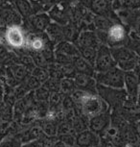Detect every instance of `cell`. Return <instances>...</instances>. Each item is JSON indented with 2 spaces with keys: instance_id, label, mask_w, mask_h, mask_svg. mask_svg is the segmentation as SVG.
I'll return each instance as SVG.
<instances>
[{
  "instance_id": "7402d4cb",
  "label": "cell",
  "mask_w": 140,
  "mask_h": 147,
  "mask_svg": "<svg viewBox=\"0 0 140 147\" xmlns=\"http://www.w3.org/2000/svg\"><path fill=\"white\" fill-rule=\"evenodd\" d=\"M108 1L109 2V3H111V6H113V5L116 3V1H118V0H108Z\"/></svg>"
},
{
  "instance_id": "e0dca14e",
  "label": "cell",
  "mask_w": 140,
  "mask_h": 147,
  "mask_svg": "<svg viewBox=\"0 0 140 147\" xmlns=\"http://www.w3.org/2000/svg\"><path fill=\"white\" fill-rule=\"evenodd\" d=\"M47 33L48 37L51 38L52 40L56 41V42H61L64 40V33H62V26L59 25V24L55 23H50V25L47 27V29L45 30Z\"/></svg>"
},
{
  "instance_id": "30bf717a",
  "label": "cell",
  "mask_w": 140,
  "mask_h": 147,
  "mask_svg": "<svg viewBox=\"0 0 140 147\" xmlns=\"http://www.w3.org/2000/svg\"><path fill=\"white\" fill-rule=\"evenodd\" d=\"M111 5L108 0H91L88 5L90 12L95 16L109 18L111 15Z\"/></svg>"
},
{
  "instance_id": "277c9868",
  "label": "cell",
  "mask_w": 140,
  "mask_h": 147,
  "mask_svg": "<svg viewBox=\"0 0 140 147\" xmlns=\"http://www.w3.org/2000/svg\"><path fill=\"white\" fill-rule=\"evenodd\" d=\"M94 67L98 73L106 72L109 69L116 67V63L112 57L111 48L106 46L105 44H102L99 47L97 55H96Z\"/></svg>"
},
{
  "instance_id": "44dd1931",
  "label": "cell",
  "mask_w": 140,
  "mask_h": 147,
  "mask_svg": "<svg viewBox=\"0 0 140 147\" xmlns=\"http://www.w3.org/2000/svg\"><path fill=\"white\" fill-rule=\"evenodd\" d=\"M74 87H75V83L73 81H71L69 79H64L62 83V88L64 91H69L72 90Z\"/></svg>"
},
{
  "instance_id": "5b68a950",
  "label": "cell",
  "mask_w": 140,
  "mask_h": 147,
  "mask_svg": "<svg viewBox=\"0 0 140 147\" xmlns=\"http://www.w3.org/2000/svg\"><path fill=\"white\" fill-rule=\"evenodd\" d=\"M82 108L86 115L92 117L103 113L107 109L106 104L99 99V97L90 94H84L82 96Z\"/></svg>"
},
{
  "instance_id": "7c38bea8",
  "label": "cell",
  "mask_w": 140,
  "mask_h": 147,
  "mask_svg": "<svg viewBox=\"0 0 140 147\" xmlns=\"http://www.w3.org/2000/svg\"><path fill=\"white\" fill-rule=\"evenodd\" d=\"M72 65L74 66V68L81 74H86V75L92 76L93 72H94V68L92 67L91 63H88L86 60H84L81 56L74 57L72 60Z\"/></svg>"
},
{
  "instance_id": "ffe728a7",
  "label": "cell",
  "mask_w": 140,
  "mask_h": 147,
  "mask_svg": "<svg viewBox=\"0 0 140 147\" xmlns=\"http://www.w3.org/2000/svg\"><path fill=\"white\" fill-rule=\"evenodd\" d=\"M43 45H44V43H43L42 40L40 38H38V37L34 38L33 40H31V41H30V46H31V48H33L36 51L42 49Z\"/></svg>"
},
{
  "instance_id": "5bb4252c",
  "label": "cell",
  "mask_w": 140,
  "mask_h": 147,
  "mask_svg": "<svg viewBox=\"0 0 140 147\" xmlns=\"http://www.w3.org/2000/svg\"><path fill=\"white\" fill-rule=\"evenodd\" d=\"M77 143L82 147H91L99 143V138L95 133L84 131L81 133L77 138Z\"/></svg>"
},
{
  "instance_id": "d6986e66",
  "label": "cell",
  "mask_w": 140,
  "mask_h": 147,
  "mask_svg": "<svg viewBox=\"0 0 140 147\" xmlns=\"http://www.w3.org/2000/svg\"><path fill=\"white\" fill-rule=\"evenodd\" d=\"M62 33H64V38L68 40H74L78 38V34H77V29L74 23L69 22L66 25L62 26Z\"/></svg>"
},
{
  "instance_id": "ac0fdd59",
  "label": "cell",
  "mask_w": 140,
  "mask_h": 147,
  "mask_svg": "<svg viewBox=\"0 0 140 147\" xmlns=\"http://www.w3.org/2000/svg\"><path fill=\"white\" fill-rule=\"evenodd\" d=\"M75 79V85L82 90H90L94 85V80L91 78V76L86 75V74H77Z\"/></svg>"
},
{
  "instance_id": "ba28073f",
  "label": "cell",
  "mask_w": 140,
  "mask_h": 147,
  "mask_svg": "<svg viewBox=\"0 0 140 147\" xmlns=\"http://www.w3.org/2000/svg\"><path fill=\"white\" fill-rule=\"evenodd\" d=\"M5 38L7 42L13 47H21L25 44V37L22 30L15 25L8 28L5 34Z\"/></svg>"
},
{
  "instance_id": "7a4b0ae2",
  "label": "cell",
  "mask_w": 140,
  "mask_h": 147,
  "mask_svg": "<svg viewBox=\"0 0 140 147\" xmlns=\"http://www.w3.org/2000/svg\"><path fill=\"white\" fill-rule=\"evenodd\" d=\"M124 74L125 72L122 71L120 68L113 67L106 72L96 74V81L101 86L112 88L114 90H122L125 87L124 83Z\"/></svg>"
},
{
  "instance_id": "cb8c5ba5",
  "label": "cell",
  "mask_w": 140,
  "mask_h": 147,
  "mask_svg": "<svg viewBox=\"0 0 140 147\" xmlns=\"http://www.w3.org/2000/svg\"><path fill=\"white\" fill-rule=\"evenodd\" d=\"M138 33L140 34V22H139V24H138Z\"/></svg>"
},
{
  "instance_id": "8fae6325",
  "label": "cell",
  "mask_w": 140,
  "mask_h": 147,
  "mask_svg": "<svg viewBox=\"0 0 140 147\" xmlns=\"http://www.w3.org/2000/svg\"><path fill=\"white\" fill-rule=\"evenodd\" d=\"M31 25L38 31H44L50 25L51 18L47 13H34L28 18Z\"/></svg>"
},
{
  "instance_id": "2e32d148",
  "label": "cell",
  "mask_w": 140,
  "mask_h": 147,
  "mask_svg": "<svg viewBox=\"0 0 140 147\" xmlns=\"http://www.w3.org/2000/svg\"><path fill=\"white\" fill-rule=\"evenodd\" d=\"M109 124V117L105 113L93 116L90 120V129L93 132H101L105 130Z\"/></svg>"
},
{
  "instance_id": "6da1fadb",
  "label": "cell",
  "mask_w": 140,
  "mask_h": 147,
  "mask_svg": "<svg viewBox=\"0 0 140 147\" xmlns=\"http://www.w3.org/2000/svg\"><path fill=\"white\" fill-rule=\"evenodd\" d=\"M111 51L118 68L124 72L134 70L138 57L133 53V51L124 46L112 47Z\"/></svg>"
},
{
  "instance_id": "603a6c76",
  "label": "cell",
  "mask_w": 140,
  "mask_h": 147,
  "mask_svg": "<svg viewBox=\"0 0 140 147\" xmlns=\"http://www.w3.org/2000/svg\"><path fill=\"white\" fill-rule=\"evenodd\" d=\"M137 132H138V135L140 136V121L137 123Z\"/></svg>"
},
{
  "instance_id": "9c48e42d",
  "label": "cell",
  "mask_w": 140,
  "mask_h": 147,
  "mask_svg": "<svg viewBox=\"0 0 140 147\" xmlns=\"http://www.w3.org/2000/svg\"><path fill=\"white\" fill-rule=\"evenodd\" d=\"M124 83L128 93L131 98L136 99L139 90V78L134 71H128L124 74Z\"/></svg>"
},
{
  "instance_id": "9a60e30c",
  "label": "cell",
  "mask_w": 140,
  "mask_h": 147,
  "mask_svg": "<svg viewBox=\"0 0 140 147\" xmlns=\"http://www.w3.org/2000/svg\"><path fill=\"white\" fill-rule=\"evenodd\" d=\"M13 4L18 15L23 18H29L35 13L29 0H13Z\"/></svg>"
},
{
  "instance_id": "4fadbf2b",
  "label": "cell",
  "mask_w": 140,
  "mask_h": 147,
  "mask_svg": "<svg viewBox=\"0 0 140 147\" xmlns=\"http://www.w3.org/2000/svg\"><path fill=\"white\" fill-rule=\"evenodd\" d=\"M56 53L65 55V56H68V57L72 58V59L74 57L80 56V52H79L78 47H77L75 44L71 43L67 40L61 41L60 43L57 44Z\"/></svg>"
},
{
  "instance_id": "3957f363",
  "label": "cell",
  "mask_w": 140,
  "mask_h": 147,
  "mask_svg": "<svg viewBox=\"0 0 140 147\" xmlns=\"http://www.w3.org/2000/svg\"><path fill=\"white\" fill-rule=\"evenodd\" d=\"M71 0H60L48 11V16L55 23L64 26L71 21Z\"/></svg>"
},
{
  "instance_id": "8992f818",
  "label": "cell",
  "mask_w": 140,
  "mask_h": 147,
  "mask_svg": "<svg viewBox=\"0 0 140 147\" xmlns=\"http://www.w3.org/2000/svg\"><path fill=\"white\" fill-rule=\"evenodd\" d=\"M76 46L78 49L81 48H94L99 49L101 46V41L99 40L97 34L91 30H86L83 31L78 36L76 40Z\"/></svg>"
},
{
  "instance_id": "52a82bcc",
  "label": "cell",
  "mask_w": 140,
  "mask_h": 147,
  "mask_svg": "<svg viewBox=\"0 0 140 147\" xmlns=\"http://www.w3.org/2000/svg\"><path fill=\"white\" fill-rule=\"evenodd\" d=\"M125 28L120 24H113L107 32V42L113 47L122 46V43L125 40Z\"/></svg>"
}]
</instances>
